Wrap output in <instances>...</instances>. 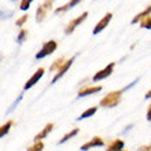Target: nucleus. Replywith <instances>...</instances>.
I'll return each mask as SVG.
<instances>
[{"label": "nucleus", "mask_w": 151, "mask_h": 151, "mask_svg": "<svg viewBox=\"0 0 151 151\" xmlns=\"http://www.w3.org/2000/svg\"><path fill=\"white\" fill-rule=\"evenodd\" d=\"M12 124H14V121L10 119V121H7L6 124L1 125V128H0V137H4V135H7L8 131H10V128L12 127Z\"/></svg>", "instance_id": "dca6fc26"}, {"label": "nucleus", "mask_w": 151, "mask_h": 151, "mask_svg": "<svg viewBox=\"0 0 151 151\" xmlns=\"http://www.w3.org/2000/svg\"><path fill=\"white\" fill-rule=\"evenodd\" d=\"M102 91V87L100 85H89V87H84L78 91V98H83V96H88V95H93L96 92Z\"/></svg>", "instance_id": "1a4fd4ad"}, {"label": "nucleus", "mask_w": 151, "mask_h": 151, "mask_svg": "<svg viewBox=\"0 0 151 151\" xmlns=\"http://www.w3.org/2000/svg\"><path fill=\"white\" fill-rule=\"evenodd\" d=\"M32 1L33 0H22V1H21V10H24V11L25 10H28Z\"/></svg>", "instance_id": "4be33fe9"}, {"label": "nucleus", "mask_w": 151, "mask_h": 151, "mask_svg": "<svg viewBox=\"0 0 151 151\" xmlns=\"http://www.w3.org/2000/svg\"><path fill=\"white\" fill-rule=\"evenodd\" d=\"M26 21H28V15H22V17H19V19L15 22V25H17V26H22Z\"/></svg>", "instance_id": "5701e85b"}, {"label": "nucleus", "mask_w": 151, "mask_h": 151, "mask_svg": "<svg viewBox=\"0 0 151 151\" xmlns=\"http://www.w3.org/2000/svg\"><path fill=\"white\" fill-rule=\"evenodd\" d=\"M81 0H70L69 3H66V4H63L62 7H59V8H56L55 10V12L56 14H60V12H65V11H68V10H70L72 7H74L76 4H78Z\"/></svg>", "instance_id": "ddd939ff"}, {"label": "nucleus", "mask_w": 151, "mask_h": 151, "mask_svg": "<svg viewBox=\"0 0 151 151\" xmlns=\"http://www.w3.org/2000/svg\"><path fill=\"white\" fill-rule=\"evenodd\" d=\"M122 151H127V150H122Z\"/></svg>", "instance_id": "bb28decb"}, {"label": "nucleus", "mask_w": 151, "mask_h": 151, "mask_svg": "<svg viewBox=\"0 0 151 151\" xmlns=\"http://www.w3.org/2000/svg\"><path fill=\"white\" fill-rule=\"evenodd\" d=\"M43 148H44L43 142H36L32 147H29L26 151H43Z\"/></svg>", "instance_id": "6ab92c4d"}, {"label": "nucleus", "mask_w": 151, "mask_h": 151, "mask_svg": "<svg viewBox=\"0 0 151 151\" xmlns=\"http://www.w3.org/2000/svg\"><path fill=\"white\" fill-rule=\"evenodd\" d=\"M78 132H80L78 128H74V129H72L70 132H68V133H66V135H65L63 137H62V139L59 140V144H63V143H66L68 140L73 139V137H74V136L77 135V133H78Z\"/></svg>", "instance_id": "2eb2a0df"}, {"label": "nucleus", "mask_w": 151, "mask_h": 151, "mask_svg": "<svg viewBox=\"0 0 151 151\" xmlns=\"http://www.w3.org/2000/svg\"><path fill=\"white\" fill-rule=\"evenodd\" d=\"M98 111V107H89V109H87L83 113V114L80 115L77 119H85V118H89V117H92V115L95 114V113Z\"/></svg>", "instance_id": "f3484780"}, {"label": "nucleus", "mask_w": 151, "mask_h": 151, "mask_svg": "<svg viewBox=\"0 0 151 151\" xmlns=\"http://www.w3.org/2000/svg\"><path fill=\"white\" fill-rule=\"evenodd\" d=\"M65 62H66V60H65L63 58H59V59H56L55 62H54V63L51 65V68H50V70H56V72H58V70H59V69L65 65Z\"/></svg>", "instance_id": "a211bd4d"}, {"label": "nucleus", "mask_w": 151, "mask_h": 151, "mask_svg": "<svg viewBox=\"0 0 151 151\" xmlns=\"http://www.w3.org/2000/svg\"><path fill=\"white\" fill-rule=\"evenodd\" d=\"M103 146H104V140L102 139V137H99V136H95V137H92L89 142H87L85 144H83L80 150L81 151H88V150H91V148H93V147H103Z\"/></svg>", "instance_id": "39448f33"}, {"label": "nucleus", "mask_w": 151, "mask_h": 151, "mask_svg": "<svg viewBox=\"0 0 151 151\" xmlns=\"http://www.w3.org/2000/svg\"><path fill=\"white\" fill-rule=\"evenodd\" d=\"M147 119L151 121V104H150V107H148V110H147Z\"/></svg>", "instance_id": "393cba45"}, {"label": "nucleus", "mask_w": 151, "mask_h": 151, "mask_svg": "<svg viewBox=\"0 0 151 151\" xmlns=\"http://www.w3.org/2000/svg\"><path fill=\"white\" fill-rule=\"evenodd\" d=\"M73 62H74V56H73V58H70V59H68L66 62H65L63 66H62V68H60L59 70H58V72L55 73V76H54V78H52V84L56 83V81H58V80H59L60 77H63L65 73L68 72L69 69H70V66L73 65Z\"/></svg>", "instance_id": "0eeeda50"}, {"label": "nucleus", "mask_w": 151, "mask_h": 151, "mask_svg": "<svg viewBox=\"0 0 151 151\" xmlns=\"http://www.w3.org/2000/svg\"><path fill=\"white\" fill-rule=\"evenodd\" d=\"M47 11H48V10L44 7L43 4L37 7V11H36V21H37V22H43L44 18L47 17Z\"/></svg>", "instance_id": "4468645a"}, {"label": "nucleus", "mask_w": 151, "mask_h": 151, "mask_svg": "<svg viewBox=\"0 0 151 151\" xmlns=\"http://www.w3.org/2000/svg\"><path fill=\"white\" fill-rule=\"evenodd\" d=\"M87 17H88V12L84 11L80 17H77V18H74V19H72L68 24L66 29H65V33H66V35H70V33H73V32H74V29L77 28V26H78L81 22H84V21H85V18H87Z\"/></svg>", "instance_id": "7ed1b4c3"}, {"label": "nucleus", "mask_w": 151, "mask_h": 151, "mask_svg": "<svg viewBox=\"0 0 151 151\" xmlns=\"http://www.w3.org/2000/svg\"><path fill=\"white\" fill-rule=\"evenodd\" d=\"M146 99H151V89L147 92V93H146Z\"/></svg>", "instance_id": "a878e982"}, {"label": "nucleus", "mask_w": 151, "mask_h": 151, "mask_svg": "<svg viewBox=\"0 0 151 151\" xmlns=\"http://www.w3.org/2000/svg\"><path fill=\"white\" fill-rule=\"evenodd\" d=\"M52 129H54V124H51V122L47 124V125L43 128V131L39 132V133L35 136V143H36V142H41L43 139H45V137H47V136L51 133Z\"/></svg>", "instance_id": "9d476101"}, {"label": "nucleus", "mask_w": 151, "mask_h": 151, "mask_svg": "<svg viewBox=\"0 0 151 151\" xmlns=\"http://www.w3.org/2000/svg\"><path fill=\"white\" fill-rule=\"evenodd\" d=\"M137 151H151V144H148V146H140Z\"/></svg>", "instance_id": "b1692460"}, {"label": "nucleus", "mask_w": 151, "mask_h": 151, "mask_svg": "<svg viewBox=\"0 0 151 151\" xmlns=\"http://www.w3.org/2000/svg\"><path fill=\"white\" fill-rule=\"evenodd\" d=\"M111 18H113V14H111V12H107V14H106V15H104L103 18H102V19L96 24L95 29H93V35H98V33L102 32V30H103V29L109 25V22L111 21Z\"/></svg>", "instance_id": "6e6552de"}, {"label": "nucleus", "mask_w": 151, "mask_h": 151, "mask_svg": "<svg viewBox=\"0 0 151 151\" xmlns=\"http://www.w3.org/2000/svg\"><path fill=\"white\" fill-rule=\"evenodd\" d=\"M114 66H115V63L114 62H111V63H109L104 69L99 70V72L93 76V78H92L93 80V83H98V81H102L103 78H107L109 76L113 73V70H114Z\"/></svg>", "instance_id": "20e7f679"}, {"label": "nucleus", "mask_w": 151, "mask_h": 151, "mask_svg": "<svg viewBox=\"0 0 151 151\" xmlns=\"http://www.w3.org/2000/svg\"><path fill=\"white\" fill-rule=\"evenodd\" d=\"M121 96H122V91L110 92V93H107L103 99L100 100V106L102 107H114V106H117L119 103Z\"/></svg>", "instance_id": "f257e3e1"}, {"label": "nucleus", "mask_w": 151, "mask_h": 151, "mask_svg": "<svg viewBox=\"0 0 151 151\" xmlns=\"http://www.w3.org/2000/svg\"><path fill=\"white\" fill-rule=\"evenodd\" d=\"M26 37H28V30H26V29H21L19 35H18V43L22 44L25 40H26Z\"/></svg>", "instance_id": "aec40b11"}, {"label": "nucleus", "mask_w": 151, "mask_h": 151, "mask_svg": "<svg viewBox=\"0 0 151 151\" xmlns=\"http://www.w3.org/2000/svg\"><path fill=\"white\" fill-rule=\"evenodd\" d=\"M56 47H58V44H56L55 40H48L47 43H44L43 48L36 54V59H41V58L51 55L54 51H56Z\"/></svg>", "instance_id": "f03ea898"}, {"label": "nucleus", "mask_w": 151, "mask_h": 151, "mask_svg": "<svg viewBox=\"0 0 151 151\" xmlns=\"http://www.w3.org/2000/svg\"><path fill=\"white\" fill-rule=\"evenodd\" d=\"M150 14H151V4L150 6H147V7L144 8L142 12H139L137 15L132 19V24H136V22H142V21L144 19V18H147V17H150Z\"/></svg>", "instance_id": "f8f14e48"}, {"label": "nucleus", "mask_w": 151, "mask_h": 151, "mask_svg": "<svg viewBox=\"0 0 151 151\" xmlns=\"http://www.w3.org/2000/svg\"><path fill=\"white\" fill-rule=\"evenodd\" d=\"M140 26H142L143 29H151V17L144 18V19L140 22Z\"/></svg>", "instance_id": "412c9836"}, {"label": "nucleus", "mask_w": 151, "mask_h": 151, "mask_svg": "<svg viewBox=\"0 0 151 151\" xmlns=\"http://www.w3.org/2000/svg\"><path fill=\"white\" fill-rule=\"evenodd\" d=\"M43 74H44V69L43 68H40V69H37V72L36 73H33V76L30 77V78L26 81V84L24 85V89H30V88L35 85V84H37L40 81V78L43 77Z\"/></svg>", "instance_id": "423d86ee"}, {"label": "nucleus", "mask_w": 151, "mask_h": 151, "mask_svg": "<svg viewBox=\"0 0 151 151\" xmlns=\"http://www.w3.org/2000/svg\"><path fill=\"white\" fill-rule=\"evenodd\" d=\"M124 146H125L124 140L115 139V140H113V142H110V144L107 146V150L106 151H122Z\"/></svg>", "instance_id": "9b49d317"}]
</instances>
